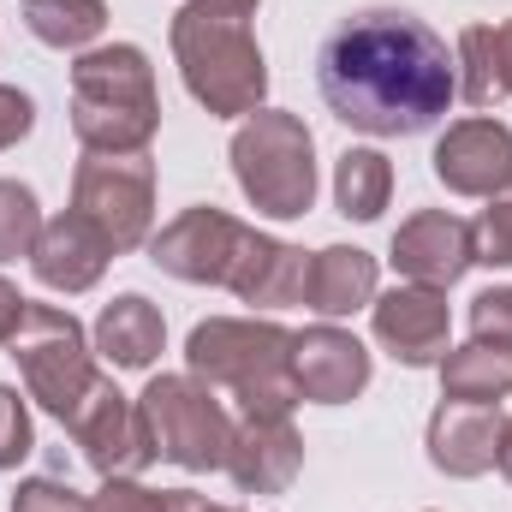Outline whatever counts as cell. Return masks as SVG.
<instances>
[{
    "instance_id": "cell-14",
    "label": "cell",
    "mask_w": 512,
    "mask_h": 512,
    "mask_svg": "<svg viewBox=\"0 0 512 512\" xmlns=\"http://www.w3.org/2000/svg\"><path fill=\"white\" fill-rule=\"evenodd\" d=\"M471 262H477V251H471V221H459V215H447V209H417V215H405L399 233H393V268H399V280H411V286L447 292Z\"/></svg>"
},
{
    "instance_id": "cell-23",
    "label": "cell",
    "mask_w": 512,
    "mask_h": 512,
    "mask_svg": "<svg viewBox=\"0 0 512 512\" xmlns=\"http://www.w3.org/2000/svg\"><path fill=\"white\" fill-rule=\"evenodd\" d=\"M334 203L346 221H376L393 203V161L382 149H346L334 161Z\"/></svg>"
},
{
    "instance_id": "cell-15",
    "label": "cell",
    "mask_w": 512,
    "mask_h": 512,
    "mask_svg": "<svg viewBox=\"0 0 512 512\" xmlns=\"http://www.w3.org/2000/svg\"><path fill=\"white\" fill-rule=\"evenodd\" d=\"M501 429L507 411L501 405H465V399H441L429 417V465L441 477H483L501 459Z\"/></svg>"
},
{
    "instance_id": "cell-6",
    "label": "cell",
    "mask_w": 512,
    "mask_h": 512,
    "mask_svg": "<svg viewBox=\"0 0 512 512\" xmlns=\"http://www.w3.org/2000/svg\"><path fill=\"white\" fill-rule=\"evenodd\" d=\"M137 411L149 423V441H155V459L179 465V471H227V453H233V417L221 405V393L209 382H197L191 370L185 376H155V382L137 393Z\"/></svg>"
},
{
    "instance_id": "cell-13",
    "label": "cell",
    "mask_w": 512,
    "mask_h": 512,
    "mask_svg": "<svg viewBox=\"0 0 512 512\" xmlns=\"http://www.w3.org/2000/svg\"><path fill=\"white\" fill-rule=\"evenodd\" d=\"M435 179L453 191V197H495L512 179V126L489 120V114H471V120H453L435 143Z\"/></svg>"
},
{
    "instance_id": "cell-19",
    "label": "cell",
    "mask_w": 512,
    "mask_h": 512,
    "mask_svg": "<svg viewBox=\"0 0 512 512\" xmlns=\"http://www.w3.org/2000/svg\"><path fill=\"white\" fill-rule=\"evenodd\" d=\"M90 346H96L114 370H149V364L161 358V346H167V322H161V310H155L143 292H120L114 304H102Z\"/></svg>"
},
{
    "instance_id": "cell-20",
    "label": "cell",
    "mask_w": 512,
    "mask_h": 512,
    "mask_svg": "<svg viewBox=\"0 0 512 512\" xmlns=\"http://www.w3.org/2000/svg\"><path fill=\"white\" fill-rule=\"evenodd\" d=\"M322 322H340L352 310L376 304V256L358 245H328L310 256V298H304Z\"/></svg>"
},
{
    "instance_id": "cell-12",
    "label": "cell",
    "mask_w": 512,
    "mask_h": 512,
    "mask_svg": "<svg viewBox=\"0 0 512 512\" xmlns=\"http://www.w3.org/2000/svg\"><path fill=\"white\" fill-rule=\"evenodd\" d=\"M292 376H298V399L346 405L370 387V346L340 322H316L292 334Z\"/></svg>"
},
{
    "instance_id": "cell-26",
    "label": "cell",
    "mask_w": 512,
    "mask_h": 512,
    "mask_svg": "<svg viewBox=\"0 0 512 512\" xmlns=\"http://www.w3.org/2000/svg\"><path fill=\"white\" fill-rule=\"evenodd\" d=\"M489 209L471 221V251L477 262H489V268H512V179L495 191V197H483Z\"/></svg>"
},
{
    "instance_id": "cell-24",
    "label": "cell",
    "mask_w": 512,
    "mask_h": 512,
    "mask_svg": "<svg viewBox=\"0 0 512 512\" xmlns=\"http://www.w3.org/2000/svg\"><path fill=\"white\" fill-rule=\"evenodd\" d=\"M453 72H459V96H465L471 108H495V102L507 96V90H501V54H495V24L459 30Z\"/></svg>"
},
{
    "instance_id": "cell-28",
    "label": "cell",
    "mask_w": 512,
    "mask_h": 512,
    "mask_svg": "<svg viewBox=\"0 0 512 512\" xmlns=\"http://www.w3.org/2000/svg\"><path fill=\"white\" fill-rule=\"evenodd\" d=\"M36 447V429H30V411L18 399V387L0 382V471H18Z\"/></svg>"
},
{
    "instance_id": "cell-32",
    "label": "cell",
    "mask_w": 512,
    "mask_h": 512,
    "mask_svg": "<svg viewBox=\"0 0 512 512\" xmlns=\"http://www.w3.org/2000/svg\"><path fill=\"white\" fill-rule=\"evenodd\" d=\"M24 310H30V298H24V292H18V286H12V280L0 274V346H6L12 334H18V322H24Z\"/></svg>"
},
{
    "instance_id": "cell-10",
    "label": "cell",
    "mask_w": 512,
    "mask_h": 512,
    "mask_svg": "<svg viewBox=\"0 0 512 512\" xmlns=\"http://www.w3.org/2000/svg\"><path fill=\"white\" fill-rule=\"evenodd\" d=\"M245 239H251V227L239 215L197 203V209H179L161 233H149V262L185 286H227Z\"/></svg>"
},
{
    "instance_id": "cell-33",
    "label": "cell",
    "mask_w": 512,
    "mask_h": 512,
    "mask_svg": "<svg viewBox=\"0 0 512 512\" xmlns=\"http://www.w3.org/2000/svg\"><path fill=\"white\" fill-rule=\"evenodd\" d=\"M495 54H501V90L512 96V18L495 24Z\"/></svg>"
},
{
    "instance_id": "cell-18",
    "label": "cell",
    "mask_w": 512,
    "mask_h": 512,
    "mask_svg": "<svg viewBox=\"0 0 512 512\" xmlns=\"http://www.w3.org/2000/svg\"><path fill=\"white\" fill-rule=\"evenodd\" d=\"M227 292L256 304V310H292V304L310 298V251H298L286 239H268V233L251 227L245 251H239L233 274H227Z\"/></svg>"
},
{
    "instance_id": "cell-7",
    "label": "cell",
    "mask_w": 512,
    "mask_h": 512,
    "mask_svg": "<svg viewBox=\"0 0 512 512\" xmlns=\"http://www.w3.org/2000/svg\"><path fill=\"white\" fill-rule=\"evenodd\" d=\"M6 352H12V364L24 376V393L42 411H54L60 423L72 417V405L96 382V346H90L84 322L72 310H60V304H30L18 334L6 340Z\"/></svg>"
},
{
    "instance_id": "cell-21",
    "label": "cell",
    "mask_w": 512,
    "mask_h": 512,
    "mask_svg": "<svg viewBox=\"0 0 512 512\" xmlns=\"http://www.w3.org/2000/svg\"><path fill=\"white\" fill-rule=\"evenodd\" d=\"M441 370V399H465V405H501L512 393V358L501 346H447V358L435 364Z\"/></svg>"
},
{
    "instance_id": "cell-34",
    "label": "cell",
    "mask_w": 512,
    "mask_h": 512,
    "mask_svg": "<svg viewBox=\"0 0 512 512\" xmlns=\"http://www.w3.org/2000/svg\"><path fill=\"white\" fill-rule=\"evenodd\" d=\"M167 512H215V501L197 489H167Z\"/></svg>"
},
{
    "instance_id": "cell-17",
    "label": "cell",
    "mask_w": 512,
    "mask_h": 512,
    "mask_svg": "<svg viewBox=\"0 0 512 512\" xmlns=\"http://www.w3.org/2000/svg\"><path fill=\"white\" fill-rule=\"evenodd\" d=\"M298 471H304V435L292 429V417H245L233 429L227 477L239 483V495H286Z\"/></svg>"
},
{
    "instance_id": "cell-4",
    "label": "cell",
    "mask_w": 512,
    "mask_h": 512,
    "mask_svg": "<svg viewBox=\"0 0 512 512\" xmlns=\"http://www.w3.org/2000/svg\"><path fill=\"white\" fill-rule=\"evenodd\" d=\"M72 131L90 155H143L161 131L155 66L137 42L84 48L72 66Z\"/></svg>"
},
{
    "instance_id": "cell-3",
    "label": "cell",
    "mask_w": 512,
    "mask_h": 512,
    "mask_svg": "<svg viewBox=\"0 0 512 512\" xmlns=\"http://www.w3.org/2000/svg\"><path fill=\"white\" fill-rule=\"evenodd\" d=\"M185 370L215 393H233L245 417H292V328L256 316H209L185 340Z\"/></svg>"
},
{
    "instance_id": "cell-1",
    "label": "cell",
    "mask_w": 512,
    "mask_h": 512,
    "mask_svg": "<svg viewBox=\"0 0 512 512\" xmlns=\"http://www.w3.org/2000/svg\"><path fill=\"white\" fill-rule=\"evenodd\" d=\"M316 90L328 114L370 137H423L447 120L459 72L447 42L399 6L352 12L316 48Z\"/></svg>"
},
{
    "instance_id": "cell-9",
    "label": "cell",
    "mask_w": 512,
    "mask_h": 512,
    "mask_svg": "<svg viewBox=\"0 0 512 512\" xmlns=\"http://www.w3.org/2000/svg\"><path fill=\"white\" fill-rule=\"evenodd\" d=\"M66 429H72V441H78V453L90 459L96 477H137V471L155 465V441H149V423H143L137 399H126L108 376L90 382V393L72 405Z\"/></svg>"
},
{
    "instance_id": "cell-27",
    "label": "cell",
    "mask_w": 512,
    "mask_h": 512,
    "mask_svg": "<svg viewBox=\"0 0 512 512\" xmlns=\"http://www.w3.org/2000/svg\"><path fill=\"white\" fill-rule=\"evenodd\" d=\"M471 340L501 346L512 358V286H489L471 298Z\"/></svg>"
},
{
    "instance_id": "cell-36",
    "label": "cell",
    "mask_w": 512,
    "mask_h": 512,
    "mask_svg": "<svg viewBox=\"0 0 512 512\" xmlns=\"http://www.w3.org/2000/svg\"><path fill=\"white\" fill-rule=\"evenodd\" d=\"M215 512H239V507H215Z\"/></svg>"
},
{
    "instance_id": "cell-22",
    "label": "cell",
    "mask_w": 512,
    "mask_h": 512,
    "mask_svg": "<svg viewBox=\"0 0 512 512\" xmlns=\"http://www.w3.org/2000/svg\"><path fill=\"white\" fill-rule=\"evenodd\" d=\"M24 30L60 54H84L108 30V0H24Z\"/></svg>"
},
{
    "instance_id": "cell-16",
    "label": "cell",
    "mask_w": 512,
    "mask_h": 512,
    "mask_svg": "<svg viewBox=\"0 0 512 512\" xmlns=\"http://www.w3.org/2000/svg\"><path fill=\"white\" fill-rule=\"evenodd\" d=\"M108 262H114V245H108L78 209H66V215L42 221L36 251H30V274H36L48 292L78 298V292H90V286L108 274Z\"/></svg>"
},
{
    "instance_id": "cell-5",
    "label": "cell",
    "mask_w": 512,
    "mask_h": 512,
    "mask_svg": "<svg viewBox=\"0 0 512 512\" xmlns=\"http://www.w3.org/2000/svg\"><path fill=\"white\" fill-rule=\"evenodd\" d=\"M233 179L256 215L298 221L316 209V137L286 108H256L233 131Z\"/></svg>"
},
{
    "instance_id": "cell-8",
    "label": "cell",
    "mask_w": 512,
    "mask_h": 512,
    "mask_svg": "<svg viewBox=\"0 0 512 512\" xmlns=\"http://www.w3.org/2000/svg\"><path fill=\"white\" fill-rule=\"evenodd\" d=\"M72 209L114 245V256L149 245L155 227V161L143 155H90L72 173Z\"/></svg>"
},
{
    "instance_id": "cell-35",
    "label": "cell",
    "mask_w": 512,
    "mask_h": 512,
    "mask_svg": "<svg viewBox=\"0 0 512 512\" xmlns=\"http://www.w3.org/2000/svg\"><path fill=\"white\" fill-rule=\"evenodd\" d=\"M495 465H501V477L512 483V417H507V429H501V459Z\"/></svg>"
},
{
    "instance_id": "cell-25",
    "label": "cell",
    "mask_w": 512,
    "mask_h": 512,
    "mask_svg": "<svg viewBox=\"0 0 512 512\" xmlns=\"http://www.w3.org/2000/svg\"><path fill=\"white\" fill-rule=\"evenodd\" d=\"M36 233H42L36 191H30V185H18V179H0V262L30 256V251H36Z\"/></svg>"
},
{
    "instance_id": "cell-2",
    "label": "cell",
    "mask_w": 512,
    "mask_h": 512,
    "mask_svg": "<svg viewBox=\"0 0 512 512\" xmlns=\"http://www.w3.org/2000/svg\"><path fill=\"white\" fill-rule=\"evenodd\" d=\"M262 0H185L173 12V60L197 108L215 120H251L268 96V60L251 36Z\"/></svg>"
},
{
    "instance_id": "cell-31",
    "label": "cell",
    "mask_w": 512,
    "mask_h": 512,
    "mask_svg": "<svg viewBox=\"0 0 512 512\" xmlns=\"http://www.w3.org/2000/svg\"><path fill=\"white\" fill-rule=\"evenodd\" d=\"M36 126V102L18 90V84H0V149H12V143H24Z\"/></svg>"
},
{
    "instance_id": "cell-29",
    "label": "cell",
    "mask_w": 512,
    "mask_h": 512,
    "mask_svg": "<svg viewBox=\"0 0 512 512\" xmlns=\"http://www.w3.org/2000/svg\"><path fill=\"white\" fill-rule=\"evenodd\" d=\"M12 512H90V495H78L60 477H30L12 489Z\"/></svg>"
},
{
    "instance_id": "cell-11",
    "label": "cell",
    "mask_w": 512,
    "mask_h": 512,
    "mask_svg": "<svg viewBox=\"0 0 512 512\" xmlns=\"http://www.w3.org/2000/svg\"><path fill=\"white\" fill-rule=\"evenodd\" d=\"M370 328H376V346L393 352L405 370H429L447 358V334H453V316H447V292L435 286H393L376 292L370 304Z\"/></svg>"
},
{
    "instance_id": "cell-30",
    "label": "cell",
    "mask_w": 512,
    "mask_h": 512,
    "mask_svg": "<svg viewBox=\"0 0 512 512\" xmlns=\"http://www.w3.org/2000/svg\"><path fill=\"white\" fill-rule=\"evenodd\" d=\"M90 512H167V489H143L137 477H102Z\"/></svg>"
}]
</instances>
